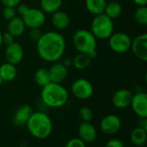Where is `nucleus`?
<instances>
[{
	"label": "nucleus",
	"mask_w": 147,
	"mask_h": 147,
	"mask_svg": "<svg viewBox=\"0 0 147 147\" xmlns=\"http://www.w3.org/2000/svg\"><path fill=\"white\" fill-rule=\"evenodd\" d=\"M66 48L65 37L57 31L42 33L41 37L36 42L39 56L45 62H55L64 55Z\"/></svg>",
	"instance_id": "obj_1"
},
{
	"label": "nucleus",
	"mask_w": 147,
	"mask_h": 147,
	"mask_svg": "<svg viewBox=\"0 0 147 147\" xmlns=\"http://www.w3.org/2000/svg\"><path fill=\"white\" fill-rule=\"evenodd\" d=\"M40 98L43 103L52 108H58L65 106L69 99V94L60 83L49 82L42 87Z\"/></svg>",
	"instance_id": "obj_2"
},
{
	"label": "nucleus",
	"mask_w": 147,
	"mask_h": 147,
	"mask_svg": "<svg viewBox=\"0 0 147 147\" xmlns=\"http://www.w3.org/2000/svg\"><path fill=\"white\" fill-rule=\"evenodd\" d=\"M26 126L30 134L38 139L48 138L53 131L52 120L43 112H33Z\"/></svg>",
	"instance_id": "obj_3"
},
{
	"label": "nucleus",
	"mask_w": 147,
	"mask_h": 147,
	"mask_svg": "<svg viewBox=\"0 0 147 147\" xmlns=\"http://www.w3.org/2000/svg\"><path fill=\"white\" fill-rule=\"evenodd\" d=\"M72 42L75 49L79 53L90 54L96 50V38L91 31L87 29H78L72 36Z\"/></svg>",
	"instance_id": "obj_4"
},
{
	"label": "nucleus",
	"mask_w": 147,
	"mask_h": 147,
	"mask_svg": "<svg viewBox=\"0 0 147 147\" xmlns=\"http://www.w3.org/2000/svg\"><path fill=\"white\" fill-rule=\"evenodd\" d=\"M90 31L96 39H108L114 32V23L104 13L96 15L90 24Z\"/></svg>",
	"instance_id": "obj_5"
},
{
	"label": "nucleus",
	"mask_w": 147,
	"mask_h": 147,
	"mask_svg": "<svg viewBox=\"0 0 147 147\" xmlns=\"http://www.w3.org/2000/svg\"><path fill=\"white\" fill-rule=\"evenodd\" d=\"M108 39L110 49L115 53L123 54L127 52L131 48L132 39L125 32H113Z\"/></svg>",
	"instance_id": "obj_6"
},
{
	"label": "nucleus",
	"mask_w": 147,
	"mask_h": 147,
	"mask_svg": "<svg viewBox=\"0 0 147 147\" xmlns=\"http://www.w3.org/2000/svg\"><path fill=\"white\" fill-rule=\"evenodd\" d=\"M71 90L73 96L78 100H88L94 94L92 83L84 78H78L75 80L71 84Z\"/></svg>",
	"instance_id": "obj_7"
},
{
	"label": "nucleus",
	"mask_w": 147,
	"mask_h": 147,
	"mask_svg": "<svg viewBox=\"0 0 147 147\" xmlns=\"http://www.w3.org/2000/svg\"><path fill=\"white\" fill-rule=\"evenodd\" d=\"M26 27L29 29L40 28L46 22V13L40 9L30 8L21 16Z\"/></svg>",
	"instance_id": "obj_8"
},
{
	"label": "nucleus",
	"mask_w": 147,
	"mask_h": 147,
	"mask_svg": "<svg viewBox=\"0 0 147 147\" xmlns=\"http://www.w3.org/2000/svg\"><path fill=\"white\" fill-rule=\"evenodd\" d=\"M121 127V120L115 114H108L104 116L100 122L101 131L107 135L117 133Z\"/></svg>",
	"instance_id": "obj_9"
},
{
	"label": "nucleus",
	"mask_w": 147,
	"mask_h": 147,
	"mask_svg": "<svg viewBox=\"0 0 147 147\" xmlns=\"http://www.w3.org/2000/svg\"><path fill=\"white\" fill-rule=\"evenodd\" d=\"M130 107L134 113L140 119L147 118V94L145 92H139L133 94Z\"/></svg>",
	"instance_id": "obj_10"
},
{
	"label": "nucleus",
	"mask_w": 147,
	"mask_h": 147,
	"mask_svg": "<svg viewBox=\"0 0 147 147\" xmlns=\"http://www.w3.org/2000/svg\"><path fill=\"white\" fill-rule=\"evenodd\" d=\"M134 55L142 62L147 61V34L143 33L137 36L131 42V48Z\"/></svg>",
	"instance_id": "obj_11"
},
{
	"label": "nucleus",
	"mask_w": 147,
	"mask_h": 147,
	"mask_svg": "<svg viewBox=\"0 0 147 147\" xmlns=\"http://www.w3.org/2000/svg\"><path fill=\"white\" fill-rule=\"evenodd\" d=\"M24 52L22 46L18 42H12L9 45H6V49L4 51V56L7 62L17 65L23 59Z\"/></svg>",
	"instance_id": "obj_12"
},
{
	"label": "nucleus",
	"mask_w": 147,
	"mask_h": 147,
	"mask_svg": "<svg viewBox=\"0 0 147 147\" xmlns=\"http://www.w3.org/2000/svg\"><path fill=\"white\" fill-rule=\"evenodd\" d=\"M133 93L128 89H119L112 96V103L118 109H124L130 107Z\"/></svg>",
	"instance_id": "obj_13"
},
{
	"label": "nucleus",
	"mask_w": 147,
	"mask_h": 147,
	"mask_svg": "<svg viewBox=\"0 0 147 147\" xmlns=\"http://www.w3.org/2000/svg\"><path fill=\"white\" fill-rule=\"evenodd\" d=\"M50 80L52 82L62 83L67 77V67H65L62 62H53L51 67L48 69Z\"/></svg>",
	"instance_id": "obj_14"
},
{
	"label": "nucleus",
	"mask_w": 147,
	"mask_h": 147,
	"mask_svg": "<svg viewBox=\"0 0 147 147\" xmlns=\"http://www.w3.org/2000/svg\"><path fill=\"white\" fill-rule=\"evenodd\" d=\"M78 136L85 144L91 143L97 137L96 128L90 122H83L78 127Z\"/></svg>",
	"instance_id": "obj_15"
},
{
	"label": "nucleus",
	"mask_w": 147,
	"mask_h": 147,
	"mask_svg": "<svg viewBox=\"0 0 147 147\" xmlns=\"http://www.w3.org/2000/svg\"><path fill=\"white\" fill-rule=\"evenodd\" d=\"M33 113V109L28 105H22L20 106L15 112L13 121L16 126H26L28 119Z\"/></svg>",
	"instance_id": "obj_16"
},
{
	"label": "nucleus",
	"mask_w": 147,
	"mask_h": 147,
	"mask_svg": "<svg viewBox=\"0 0 147 147\" xmlns=\"http://www.w3.org/2000/svg\"><path fill=\"white\" fill-rule=\"evenodd\" d=\"M26 26L20 16H16L12 19L8 21L7 31L13 35L15 37H18L23 34L25 31Z\"/></svg>",
	"instance_id": "obj_17"
},
{
	"label": "nucleus",
	"mask_w": 147,
	"mask_h": 147,
	"mask_svg": "<svg viewBox=\"0 0 147 147\" xmlns=\"http://www.w3.org/2000/svg\"><path fill=\"white\" fill-rule=\"evenodd\" d=\"M52 23L57 29H65L70 24V17L67 13L59 10L52 14Z\"/></svg>",
	"instance_id": "obj_18"
},
{
	"label": "nucleus",
	"mask_w": 147,
	"mask_h": 147,
	"mask_svg": "<svg viewBox=\"0 0 147 147\" xmlns=\"http://www.w3.org/2000/svg\"><path fill=\"white\" fill-rule=\"evenodd\" d=\"M130 140L135 146L142 147L146 143L147 131L140 126L135 127L130 134Z\"/></svg>",
	"instance_id": "obj_19"
},
{
	"label": "nucleus",
	"mask_w": 147,
	"mask_h": 147,
	"mask_svg": "<svg viewBox=\"0 0 147 147\" xmlns=\"http://www.w3.org/2000/svg\"><path fill=\"white\" fill-rule=\"evenodd\" d=\"M17 69L16 65L4 62L0 65V76L3 81H11L16 78Z\"/></svg>",
	"instance_id": "obj_20"
},
{
	"label": "nucleus",
	"mask_w": 147,
	"mask_h": 147,
	"mask_svg": "<svg viewBox=\"0 0 147 147\" xmlns=\"http://www.w3.org/2000/svg\"><path fill=\"white\" fill-rule=\"evenodd\" d=\"M122 12V6L116 1H110L106 3L103 13L112 20L118 18Z\"/></svg>",
	"instance_id": "obj_21"
},
{
	"label": "nucleus",
	"mask_w": 147,
	"mask_h": 147,
	"mask_svg": "<svg viewBox=\"0 0 147 147\" xmlns=\"http://www.w3.org/2000/svg\"><path fill=\"white\" fill-rule=\"evenodd\" d=\"M106 3V0H85L87 10L94 16L103 13Z\"/></svg>",
	"instance_id": "obj_22"
},
{
	"label": "nucleus",
	"mask_w": 147,
	"mask_h": 147,
	"mask_svg": "<svg viewBox=\"0 0 147 147\" xmlns=\"http://www.w3.org/2000/svg\"><path fill=\"white\" fill-rule=\"evenodd\" d=\"M91 62V58L88 54L85 53H79L75 55L72 59V65L78 70H83L87 68Z\"/></svg>",
	"instance_id": "obj_23"
},
{
	"label": "nucleus",
	"mask_w": 147,
	"mask_h": 147,
	"mask_svg": "<svg viewBox=\"0 0 147 147\" xmlns=\"http://www.w3.org/2000/svg\"><path fill=\"white\" fill-rule=\"evenodd\" d=\"M62 2L63 0H40V10H43L45 13L53 14V12L60 9Z\"/></svg>",
	"instance_id": "obj_24"
},
{
	"label": "nucleus",
	"mask_w": 147,
	"mask_h": 147,
	"mask_svg": "<svg viewBox=\"0 0 147 147\" xmlns=\"http://www.w3.org/2000/svg\"><path fill=\"white\" fill-rule=\"evenodd\" d=\"M34 79L35 83L41 88L46 86L49 82H51L48 69L46 68H40L37 69L34 73Z\"/></svg>",
	"instance_id": "obj_25"
},
{
	"label": "nucleus",
	"mask_w": 147,
	"mask_h": 147,
	"mask_svg": "<svg viewBox=\"0 0 147 147\" xmlns=\"http://www.w3.org/2000/svg\"><path fill=\"white\" fill-rule=\"evenodd\" d=\"M134 19L135 21L141 25H146L147 24V7L146 5L144 6H139L135 12H134Z\"/></svg>",
	"instance_id": "obj_26"
},
{
	"label": "nucleus",
	"mask_w": 147,
	"mask_h": 147,
	"mask_svg": "<svg viewBox=\"0 0 147 147\" xmlns=\"http://www.w3.org/2000/svg\"><path fill=\"white\" fill-rule=\"evenodd\" d=\"M78 114L83 122H90L93 118V112L89 107H82L78 111Z\"/></svg>",
	"instance_id": "obj_27"
},
{
	"label": "nucleus",
	"mask_w": 147,
	"mask_h": 147,
	"mask_svg": "<svg viewBox=\"0 0 147 147\" xmlns=\"http://www.w3.org/2000/svg\"><path fill=\"white\" fill-rule=\"evenodd\" d=\"M16 16V10L15 7L10 6H4L3 10V16L5 20L9 21Z\"/></svg>",
	"instance_id": "obj_28"
},
{
	"label": "nucleus",
	"mask_w": 147,
	"mask_h": 147,
	"mask_svg": "<svg viewBox=\"0 0 147 147\" xmlns=\"http://www.w3.org/2000/svg\"><path fill=\"white\" fill-rule=\"evenodd\" d=\"M42 36V32L40 29V28H34V29H30L29 32H28V37L32 42H37L39 41V39Z\"/></svg>",
	"instance_id": "obj_29"
},
{
	"label": "nucleus",
	"mask_w": 147,
	"mask_h": 147,
	"mask_svg": "<svg viewBox=\"0 0 147 147\" xmlns=\"http://www.w3.org/2000/svg\"><path fill=\"white\" fill-rule=\"evenodd\" d=\"M65 147H86V146L85 143L79 138H73L66 142Z\"/></svg>",
	"instance_id": "obj_30"
},
{
	"label": "nucleus",
	"mask_w": 147,
	"mask_h": 147,
	"mask_svg": "<svg viewBox=\"0 0 147 147\" xmlns=\"http://www.w3.org/2000/svg\"><path fill=\"white\" fill-rule=\"evenodd\" d=\"M2 40H3V43H4L5 45H9L15 42V36L7 31L2 34Z\"/></svg>",
	"instance_id": "obj_31"
},
{
	"label": "nucleus",
	"mask_w": 147,
	"mask_h": 147,
	"mask_svg": "<svg viewBox=\"0 0 147 147\" xmlns=\"http://www.w3.org/2000/svg\"><path fill=\"white\" fill-rule=\"evenodd\" d=\"M16 14H18L20 16H22L28 9H29V6L28 5V4H26V3H20L19 4H17L16 7Z\"/></svg>",
	"instance_id": "obj_32"
},
{
	"label": "nucleus",
	"mask_w": 147,
	"mask_h": 147,
	"mask_svg": "<svg viewBox=\"0 0 147 147\" xmlns=\"http://www.w3.org/2000/svg\"><path fill=\"white\" fill-rule=\"evenodd\" d=\"M105 147H124V145L122 141L118 139H111L106 143Z\"/></svg>",
	"instance_id": "obj_33"
},
{
	"label": "nucleus",
	"mask_w": 147,
	"mask_h": 147,
	"mask_svg": "<svg viewBox=\"0 0 147 147\" xmlns=\"http://www.w3.org/2000/svg\"><path fill=\"white\" fill-rule=\"evenodd\" d=\"M1 3L3 4V6H10V7H16L17 4H19L22 0H0Z\"/></svg>",
	"instance_id": "obj_34"
},
{
	"label": "nucleus",
	"mask_w": 147,
	"mask_h": 147,
	"mask_svg": "<svg viewBox=\"0 0 147 147\" xmlns=\"http://www.w3.org/2000/svg\"><path fill=\"white\" fill-rule=\"evenodd\" d=\"M133 1L138 6H144L147 4V0H133Z\"/></svg>",
	"instance_id": "obj_35"
},
{
	"label": "nucleus",
	"mask_w": 147,
	"mask_h": 147,
	"mask_svg": "<svg viewBox=\"0 0 147 147\" xmlns=\"http://www.w3.org/2000/svg\"><path fill=\"white\" fill-rule=\"evenodd\" d=\"M65 67H69L70 65H71V63H72V60H71L70 58H65V60L63 61V62H62Z\"/></svg>",
	"instance_id": "obj_36"
},
{
	"label": "nucleus",
	"mask_w": 147,
	"mask_h": 147,
	"mask_svg": "<svg viewBox=\"0 0 147 147\" xmlns=\"http://www.w3.org/2000/svg\"><path fill=\"white\" fill-rule=\"evenodd\" d=\"M3 44V40H2V33L0 32V47L2 46Z\"/></svg>",
	"instance_id": "obj_37"
},
{
	"label": "nucleus",
	"mask_w": 147,
	"mask_h": 147,
	"mask_svg": "<svg viewBox=\"0 0 147 147\" xmlns=\"http://www.w3.org/2000/svg\"><path fill=\"white\" fill-rule=\"evenodd\" d=\"M3 81L2 80V78H1V76H0V86L3 84Z\"/></svg>",
	"instance_id": "obj_38"
}]
</instances>
